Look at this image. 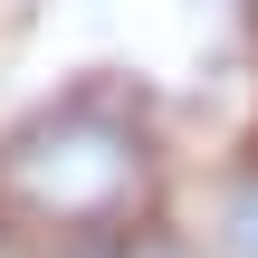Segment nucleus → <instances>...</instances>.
Wrapping results in <instances>:
<instances>
[{
    "mask_svg": "<svg viewBox=\"0 0 258 258\" xmlns=\"http://www.w3.org/2000/svg\"><path fill=\"white\" fill-rule=\"evenodd\" d=\"M0 211L48 258L163 211V124L124 86H67L0 134Z\"/></svg>",
    "mask_w": 258,
    "mask_h": 258,
    "instance_id": "f257e3e1",
    "label": "nucleus"
},
{
    "mask_svg": "<svg viewBox=\"0 0 258 258\" xmlns=\"http://www.w3.org/2000/svg\"><path fill=\"white\" fill-rule=\"evenodd\" d=\"M182 239H191V258H258V144L201 172V191L182 211Z\"/></svg>",
    "mask_w": 258,
    "mask_h": 258,
    "instance_id": "f03ea898",
    "label": "nucleus"
}]
</instances>
